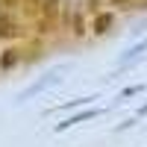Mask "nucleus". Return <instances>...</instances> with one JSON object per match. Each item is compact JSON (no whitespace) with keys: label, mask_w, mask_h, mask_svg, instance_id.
<instances>
[{"label":"nucleus","mask_w":147,"mask_h":147,"mask_svg":"<svg viewBox=\"0 0 147 147\" xmlns=\"http://www.w3.org/2000/svg\"><path fill=\"white\" fill-rule=\"evenodd\" d=\"M27 38V27L18 21L15 12H0V41H18Z\"/></svg>","instance_id":"nucleus-1"},{"label":"nucleus","mask_w":147,"mask_h":147,"mask_svg":"<svg viewBox=\"0 0 147 147\" xmlns=\"http://www.w3.org/2000/svg\"><path fill=\"white\" fill-rule=\"evenodd\" d=\"M115 12L112 9H106V12H94V21H91V35H106V32H112V27H115Z\"/></svg>","instance_id":"nucleus-2"},{"label":"nucleus","mask_w":147,"mask_h":147,"mask_svg":"<svg viewBox=\"0 0 147 147\" xmlns=\"http://www.w3.org/2000/svg\"><path fill=\"white\" fill-rule=\"evenodd\" d=\"M24 47H6L3 53H0V71H12V68H18L24 62Z\"/></svg>","instance_id":"nucleus-3"},{"label":"nucleus","mask_w":147,"mask_h":147,"mask_svg":"<svg viewBox=\"0 0 147 147\" xmlns=\"http://www.w3.org/2000/svg\"><path fill=\"white\" fill-rule=\"evenodd\" d=\"M65 0H41V15L38 18H47V21H53L56 24V18H59V6H62Z\"/></svg>","instance_id":"nucleus-4"},{"label":"nucleus","mask_w":147,"mask_h":147,"mask_svg":"<svg viewBox=\"0 0 147 147\" xmlns=\"http://www.w3.org/2000/svg\"><path fill=\"white\" fill-rule=\"evenodd\" d=\"M68 30L77 35V38H85V32H88V30H85V12H82V9H77V15H74L71 24H68Z\"/></svg>","instance_id":"nucleus-5"},{"label":"nucleus","mask_w":147,"mask_h":147,"mask_svg":"<svg viewBox=\"0 0 147 147\" xmlns=\"http://www.w3.org/2000/svg\"><path fill=\"white\" fill-rule=\"evenodd\" d=\"M109 3H112L115 9H132V6H136V0H109Z\"/></svg>","instance_id":"nucleus-6"},{"label":"nucleus","mask_w":147,"mask_h":147,"mask_svg":"<svg viewBox=\"0 0 147 147\" xmlns=\"http://www.w3.org/2000/svg\"><path fill=\"white\" fill-rule=\"evenodd\" d=\"M144 9H147V0H144Z\"/></svg>","instance_id":"nucleus-7"}]
</instances>
